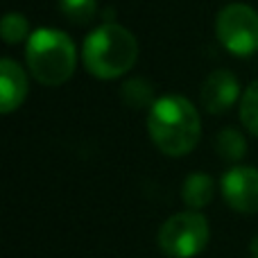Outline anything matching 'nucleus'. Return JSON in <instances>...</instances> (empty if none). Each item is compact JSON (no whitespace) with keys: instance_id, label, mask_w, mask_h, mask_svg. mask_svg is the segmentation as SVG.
Masks as SVG:
<instances>
[{"instance_id":"14","label":"nucleus","mask_w":258,"mask_h":258,"mask_svg":"<svg viewBox=\"0 0 258 258\" xmlns=\"http://www.w3.org/2000/svg\"><path fill=\"white\" fill-rule=\"evenodd\" d=\"M30 34V25H27L25 16L23 14H7L3 18V39L5 43L14 45V43H21L23 39H27Z\"/></svg>"},{"instance_id":"12","label":"nucleus","mask_w":258,"mask_h":258,"mask_svg":"<svg viewBox=\"0 0 258 258\" xmlns=\"http://www.w3.org/2000/svg\"><path fill=\"white\" fill-rule=\"evenodd\" d=\"M59 7H61V14L75 25H84V23H91L95 16V0H59Z\"/></svg>"},{"instance_id":"4","label":"nucleus","mask_w":258,"mask_h":258,"mask_svg":"<svg viewBox=\"0 0 258 258\" xmlns=\"http://www.w3.org/2000/svg\"><path fill=\"white\" fill-rule=\"evenodd\" d=\"M209 242V222L197 211L168 218L159 229V247L170 258H195Z\"/></svg>"},{"instance_id":"11","label":"nucleus","mask_w":258,"mask_h":258,"mask_svg":"<svg viewBox=\"0 0 258 258\" xmlns=\"http://www.w3.org/2000/svg\"><path fill=\"white\" fill-rule=\"evenodd\" d=\"M152 98H154V89H152V84L147 80H143V77H132V80L125 82V86H122V100H125V104H129L132 109H143V107H150Z\"/></svg>"},{"instance_id":"1","label":"nucleus","mask_w":258,"mask_h":258,"mask_svg":"<svg viewBox=\"0 0 258 258\" xmlns=\"http://www.w3.org/2000/svg\"><path fill=\"white\" fill-rule=\"evenodd\" d=\"M147 132L163 154L183 156L195 150L202 136V120L190 100L181 95H165L154 100L150 107Z\"/></svg>"},{"instance_id":"10","label":"nucleus","mask_w":258,"mask_h":258,"mask_svg":"<svg viewBox=\"0 0 258 258\" xmlns=\"http://www.w3.org/2000/svg\"><path fill=\"white\" fill-rule=\"evenodd\" d=\"M215 152L222 156L224 161L229 163H238V161L245 156L247 152V143H245V136H242L238 129H222L215 138Z\"/></svg>"},{"instance_id":"5","label":"nucleus","mask_w":258,"mask_h":258,"mask_svg":"<svg viewBox=\"0 0 258 258\" xmlns=\"http://www.w3.org/2000/svg\"><path fill=\"white\" fill-rule=\"evenodd\" d=\"M218 41L238 57L258 52V12L247 5H227L215 18Z\"/></svg>"},{"instance_id":"15","label":"nucleus","mask_w":258,"mask_h":258,"mask_svg":"<svg viewBox=\"0 0 258 258\" xmlns=\"http://www.w3.org/2000/svg\"><path fill=\"white\" fill-rule=\"evenodd\" d=\"M251 251H254V254L258 256V238H256V240H254V242H251Z\"/></svg>"},{"instance_id":"16","label":"nucleus","mask_w":258,"mask_h":258,"mask_svg":"<svg viewBox=\"0 0 258 258\" xmlns=\"http://www.w3.org/2000/svg\"><path fill=\"white\" fill-rule=\"evenodd\" d=\"M256 258H258V256H256Z\"/></svg>"},{"instance_id":"3","label":"nucleus","mask_w":258,"mask_h":258,"mask_svg":"<svg viewBox=\"0 0 258 258\" xmlns=\"http://www.w3.org/2000/svg\"><path fill=\"white\" fill-rule=\"evenodd\" d=\"M25 57L32 75L45 86H59L68 82L77 63L75 43L68 39V34L50 27H41L30 34Z\"/></svg>"},{"instance_id":"13","label":"nucleus","mask_w":258,"mask_h":258,"mask_svg":"<svg viewBox=\"0 0 258 258\" xmlns=\"http://www.w3.org/2000/svg\"><path fill=\"white\" fill-rule=\"evenodd\" d=\"M240 120L251 134H256L258 136V80L245 91V93H242Z\"/></svg>"},{"instance_id":"2","label":"nucleus","mask_w":258,"mask_h":258,"mask_svg":"<svg viewBox=\"0 0 258 258\" xmlns=\"http://www.w3.org/2000/svg\"><path fill=\"white\" fill-rule=\"evenodd\" d=\"M138 43L127 27L118 23H104L84 41V66L98 80H118L136 63Z\"/></svg>"},{"instance_id":"7","label":"nucleus","mask_w":258,"mask_h":258,"mask_svg":"<svg viewBox=\"0 0 258 258\" xmlns=\"http://www.w3.org/2000/svg\"><path fill=\"white\" fill-rule=\"evenodd\" d=\"M202 107L209 113H224L236 104L240 84L231 71H213L202 84Z\"/></svg>"},{"instance_id":"6","label":"nucleus","mask_w":258,"mask_h":258,"mask_svg":"<svg viewBox=\"0 0 258 258\" xmlns=\"http://www.w3.org/2000/svg\"><path fill=\"white\" fill-rule=\"evenodd\" d=\"M222 195L238 213H258V170L231 168L222 179Z\"/></svg>"},{"instance_id":"8","label":"nucleus","mask_w":258,"mask_h":258,"mask_svg":"<svg viewBox=\"0 0 258 258\" xmlns=\"http://www.w3.org/2000/svg\"><path fill=\"white\" fill-rule=\"evenodd\" d=\"M27 95V77L23 68L12 59L0 61V109L3 113H12L23 104Z\"/></svg>"},{"instance_id":"9","label":"nucleus","mask_w":258,"mask_h":258,"mask_svg":"<svg viewBox=\"0 0 258 258\" xmlns=\"http://www.w3.org/2000/svg\"><path fill=\"white\" fill-rule=\"evenodd\" d=\"M213 179L204 172H195L186 179L181 188V195H183V202H186L190 209H202L206 206L211 200H213V192H215V186H213Z\"/></svg>"}]
</instances>
